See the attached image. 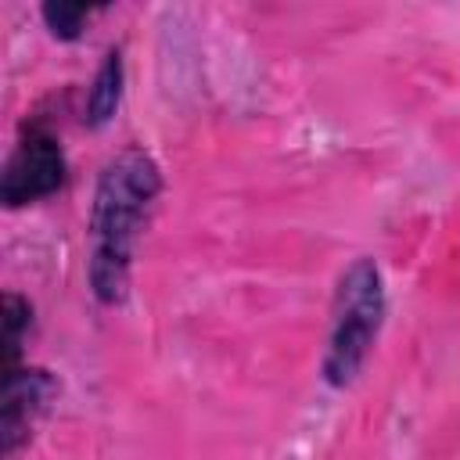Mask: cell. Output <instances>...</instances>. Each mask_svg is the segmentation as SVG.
I'll list each match as a JSON object with an SVG mask.
<instances>
[{"label": "cell", "mask_w": 460, "mask_h": 460, "mask_svg": "<svg viewBox=\"0 0 460 460\" xmlns=\"http://www.w3.org/2000/svg\"><path fill=\"white\" fill-rule=\"evenodd\" d=\"M388 316V288L377 259L356 255L334 280L327 309V338L320 356V377L331 388H349L363 374Z\"/></svg>", "instance_id": "7a4b0ae2"}, {"label": "cell", "mask_w": 460, "mask_h": 460, "mask_svg": "<svg viewBox=\"0 0 460 460\" xmlns=\"http://www.w3.org/2000/svg\"><path fill=\"white\" fill-rule=\"evenodd\" d=\"M162 165L140 144H126L97 169L90 216H86V284L108 309L129 295L137 241L162 198Z\"/></svg>", "instance_id": "6da1fadb"}, {"label": "cell", "mask_w": 460, "mask_h": 460, "mask_svg": "<svg viewBox=\"0 0 460 460\" xmlns=\"http://www.w3.org/2000/svg\"><path fill=\"white\" fill-rule=\"evenodd\" d=\"M61 395V381L54 370L40 363H22L4 374V402H0V442L4 460H14L47 420Z\"/></svg>", "instance_id": "277c9868"}, {"label": "cell", "mask_w": 460, "mask_h": 460, "mask_svg": "<svg viewBox=\"0 0 460 460\" xmlns=\"http://www.w3.org/2000/svg\"><path fill=\"white\" fill-rule=\"evenodd\" d=\"M65 176H68V158L61 137L40 119L22 122L18 140L0 172V201L4 208L36 205L58 194L65 187Z\"/></svg>", "instance_id": "3957f363"}, {"label": "cell", "mask_w": 460, "mask_h": 460, "mask_svg": "<svg viewBox=\"0 0 460 460\" xmlns=\"http://www.w3.org/2000/svg\"><path fill=\"white\" fill-rule=\"evenodd\" d=\"M0 323H4V331H0V370L7 374V370H14V367L25 363L22 359V349H25L29 334H32V323H36L32 302L25 295H18V291H4Z\"/></svg>", "instance_id": "8992f818"}, {"label": "cell", "mask_w": 460, "mask_h": 460, "mask_svg": "<svg viewBox=\"0 0 460 460\" xmlns=\"http://www.w3.org/2000/svg\"><path fill=\"white\" fill-rule=\"evenodd\" d=\"M122 90H126V61H122V47H108L101 65L93 68V79L86 86L83 97V126L86 129H104L119 104H122Z\"/></svg>", "instance_id": "5b68a950"}, {"label": "cell", "mask_w": 460, "mask_h": 460, "mask_svg": "<svg viewBox=\"0 0 460 460\" xmlns=\"http://www.w3.org/2000/svg\"><path fill=\"white\" fill-rule=\"evenodd\" d=\"M97 14H104L101 4H43V7H40V18H43L47 32H50L54 40H61V43L83 40L86 25H90Z\"/></svg>", "instance_id": "52a82bcc"}]
</instances>
